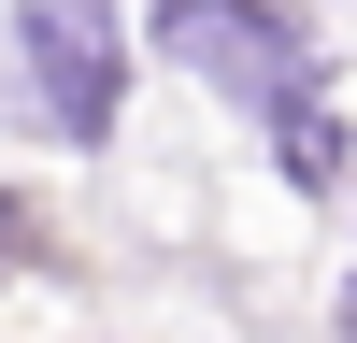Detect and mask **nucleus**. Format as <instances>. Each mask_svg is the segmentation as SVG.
I'll return each mask as SVG.
<instances>
[{"instance_id": "f257e3e1", "label": "nucleus", "mask_w": 357, "mask_h": 343, "mask_svg": "<svg viewBox=\"0 0 357 343\" xmlns=\"http://www.w3.org/2000/svg\"><path fill=\"white\" fill-rule=\"evenodd\" d=\"M114 86H129L114 0H15V29H0V100H15V129L100 143L114 129Z\"/></svg>"}, {"instance_id": "f03ea898", "label": "nucleus", "mask_w": 357, "mask_h": 343, "mask_svg": "<svg viewBox=\"0 0 357 343\" xmlns=\"http://www.w3.org/2000/svg\"><path fill=\"white\" fill-rule=\"evenodd\" d=\"M158 29H172V57H186L200 86H229V100H272V114L314 100V43L272 0H158Z\"/></svg>"}]
</instances>
